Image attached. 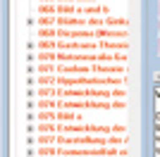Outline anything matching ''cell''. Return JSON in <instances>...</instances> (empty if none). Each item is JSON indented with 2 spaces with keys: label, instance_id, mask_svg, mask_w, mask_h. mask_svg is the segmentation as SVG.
<instances>
[{
  "label": "cell",
  "instance_id": "obj_1",
  "mask_svg": "<svg viewBox=\"0 0 160 157\" xmlns=\"http://www.w3.org/2000/svg\"><path fill=\"white\" fill-rule=\"evenodd\" d=\"M158 55H160V40H158Z\"/></svg>",
  "mask_w": 160,
  "mask_h": 157
},
{
  "label": "cell",
  "instance_id": "obj_2",
  "mask_svg": "<svg viewBox=\"0 0 160 157\" xmlns=\"http://www.w3.org/2000/svg\"><path fill=\"white\" fill-rule=\"evenodd\" d=\"M158 12H160V0H158Z\"/></svg>",
  "mask_w": 160,
  "mask_h": 157
}]
</instances>
